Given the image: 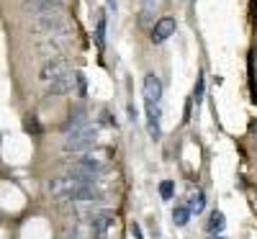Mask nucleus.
I'll return each instance as SVG.
<instances>
[{
	"label": "nucleus",
	"mask_w": 257,
	"mask_h": 239,
	"mask_svg": "<svg viewBox=\"0 0 257 239\" xmlns=\"http://www.w3.org/2000/svg\"><path fill=\"white\" fill-rule=\"evenodd\" d=\"M175 18H170V16H165V18H160L157 24H155V29H152V41L155 44H162V41H167L170 36L175 34Z\"/></svg>",
	"instance_id": "8"
},
{
	"label": "nucleus",
	"mask_w": 257,
	"mask_h": 239,
	"mask_svg": "<svg viewBox=\"0 0 257 239\" xmlns=\"http://www.w3.org/2000/svg\"><path fill=\"white\" fill-rule=\"evenodd\" d=\"M88 124H90V121H88V116H85V111H82V108H77L75 113H70L67 124H64V134H70V132H77V129L88 126Z\"/></svg>",
	"instance_id": "10"
},
{
	"label": "nucleus",
	"mask_w": 257,
	"mask_h": 239,
	"mask_svg": "<svg viewBox=\"0 0 257 239\" xmlns=\"http://www.w3.org/2000/svg\"><path fill=\"white\" fill-rule=\"evenodd\" d=\"M203 95V77H198V85H196V100H201Z\"/></svg>",
	"instance_id": "17"
},
{
	"label": "nucleus",
	"mask_w": 257,
	"mask_h": 239,
	"mask_svg": "<svg viewBox=\"0 0 257 239\" xmlns=\"http://www.w3.org/2000/svg\"><path fill=\"white\" fill-rule=\"evenodd\" d=\"M224 226H226L224 213H221V211H213V213H211V219H208V231H211V234H221Z\"/></svg>",
	"instance_id": "12"
},
{
	"label": "nucleus",
	"mask_w": 257,
	"mask_h": 239,
	"mask_svg": "<svg viewBox=\"0 0 257 239\" xmlns=\"http://www.w3.org/2000/svg\"><path fill=\"white\" fill-rule=\"evenodd\" d=\"M31 31L39 36H52V34H64L67 29V21H64L62 11H52V13H39L31 21Z\"/></svg>",
	"instance_id": "2"
},
{
	"label": "nucleus",
	"mask_w": 257,
	"mask_h": 239,
	"mask_svg": "<svg viewBox=\"0 0 257 239\" xmlns=\"http://www.w3.org/2000/svg\"><path fill=\"white\" fill-rule=\"evenodd\" d=\"M132 234H134V239H144V236H142V229H139L137 224H132Z\"/></svg>",
	"instance_id": "18"
},
{
	"label": "nucleus",
	"mask_w": 257,
	"mask_h": 239,
	"mask_svg": "<svg viewBox=\"0 0 257 239\" xmlns=\"http://www.w3.org/2000/svg\"><path fill=\"white\" fill-rule=\"evenodd\" d=\"M147 105V129H149V137L160 139V105L155 103H144Z\"/></svg>",
	"instance_id": "9"
},
{
	"label": "nucleus",
	"mask_w": 257,
	"mask_h": 239,
	"mask_svg": "<svg viewBox=\"0 0 257 239\" xmlns=\"http://www.w3.org/2000/svg\"><path fill=\"white\" fill-rule=\"evenodd\" d=\"M111 221H113V213L111 211H95L90 216V236L93 239H108V229H111Z\"/></svg>",
	"instance_id": "3"
},
{
	"label": "nucleus",
	"mask_w": 257,
	"mask_h": 239,
	"mask_svg": "<svg viewBox=\"0 0 257 239\" xmlns=\"http://www.w3.org/2000/svg\"><path fill=\"white\" fill-rule=\"evenodd\" d=\"M206 208V195H203V190H193L190 195H188V211L190 213H201Z\"/></svg>",
	"instance_id": "11"
},
{
	"label": "nucleus",
	"mask_w": 257,
	"mask_h": 239,
	"mask_svg": "<svg viewBox=\"0 0 257 239\" xmlns=\"http://www.w3.org/2000/svg\"><path fill=\"white\" fill-rule=\"evenodd\" d=\"M188 219H190V211H188L185 206H175V208H173V221H175V226H185Z\"/></svg>",
	"instance_id": "13"
},
{
	"label": "nucleus",
	"mask_w": 257,
	"mask_h": 239,
	"mask_svg": "<svg viewBox=\"0 0 257 239\" xmlns=\"http://www.w3.org/2000/svg\"><path fill=\"white\" fill-rule=\"evenodd\" d=\"M95 137H98V129L93 124H88V126L77 129V132H70L67 137H64L62 149L67 152V155H75V157L88 155V152L95 147Z\"/></svg>",
	"instance_id": "1"
},
{
	"label": "nucleus",
	"mask_w": 257,
	"mask_h": 239,
	"mask_svg": "<svg viewBox=\"0 0 257 239\" xmlns=\"http://www.w3.org/2000/svg\"><path fill=\"white\" fill-rule=\"evenodd\" d=\"M75 82H77V72H72V70L64 72L62 77L49 82V95H67V93H72Z\"/></svg>",
	"instance_id": "6"
},
{
	"label": "nucleus",
	"mask_w": 257,
	"mask_h": 239,
	"mask_svg": "<svg viewBox=\"0 0 257 239\" xmlns=\"http://www.w3.org/2000/svg\"><path fill=\"white\" fill-rule=\"evenodd\" d=\"M103 36H105V16L98 13V29H95V39H98V44L103 47Z\"/></svg>",
	"instance_id": "15"
},
{
	"label": "nucleus",
	"mask_w": 257,
	"mask_h": 239,
	"mask_svg": "<svg viewBox=\"0 0 257 239\" xmlns=\"http://www.w3.org/2000/svg\"><path fill=\"white\" fill-rule=\"evenodd\" d=\"M26 132H34V134L41 132V126H39V121H36L34 116H29V121H26Z\"/></svg>",
	"instance_id": "16"
},
{
	"label": "nucleus",
	"mask_w": 257,
	"mask_h": 239,
	"mask_svg": "<svg viewBox=\"0 0 257 239\" xmlns=\"http://www.w3.org/2000/svg\"><path fill=\"white\" fill-rule=\"evenodd\" d=\"M142 90H144V103L160 105V100H162V82H160L157 75H147V77H144V85H142Z\"/></svg>",
	"instance_id": "7"
},
{
	"label": "nucleus",
	"mask_w": 257,
	"mask_h": 239,
	"mask_svg": "<svg viewBox=\"0 0 257 239\" xmlns=\"http://www.w3.org/2000/svg\"><path fill=\"white\" fill-rule=\"evenodd\" d=\"M108 6H111V8H116V0H108Z\"/></svg>",
	"instance_id": "20"
},
{
	"label": "nucleus",
	"mask_w": 257,
	"mask_h": 239,
	"mask_svg": "<svg viewBox=\"0 0 257 239\" xmlns=\"http://www.w3.org/2000/svg\"><path fill=\"white\" fill-rule=\"evenodd\" d=\"M173 193H175V185H173V180H162V183H160V195H162L165 201H170V198H173Z\"/></svg>",
	"instance_id": "14"
},
{
	"label": "nucleus",
	"mask_w": 257,
	"mask_h": 239,
	"mask_svg": "<svg viewBox=\"0 0 257 239\" xmlns=\"http://www.w3.org/2000/svg\"><path fill=\"white\" fill-rule=\"evenodd\" d=\"M62 8H64V0H24V11L31 16L52 13V11H62Z\"/></svg>",
	"instance_id": "5"
},
{
	"label": "nucleus",
	"mask_w": 257,
	"mask_h": 239,
	"mask_svg": "<svg viewBox=\"0 0 257 239\" xmlns=\"http://www.w3.org/2000/svg\"><path fill=\"white\" fill-rule=\"evenodd\" d=\"M64 72H70V62L64 59V57H52V59L44 64V67H41V80L52 82V80L62 77Z\"/></svg>",
	"instance_id": "4"
},
{
	"label": "nucleus",
	"mask_w": 257,
	"mask_h": 239,
	"mask_svg": "<svg viewBox=\"0 0 257 239\" xmlns=\"http://www.w3.org/2000/svg\"><path fill=\"white\" fill-rule=\"evenodd\" d=\"M208 239H224V236H221V234H211Z\"/></svg>",
	"instance_id": "19"
}]
</instances>
